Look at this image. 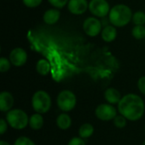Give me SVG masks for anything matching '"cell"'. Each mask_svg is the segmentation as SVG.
<instances>
[{
    "mask_svg": "<svg viewBox=\"0 0 145 145\" xmlns=\"http://www.w3.org/2000/svg\"><path fill=\"white\" fill-rule=\"evenodd\" d=\"M105 99L108 102V104L118 105L121 100L122 97L117 89L114 88H109L105 92Z\"/></svg>",
    "mask_w": 145,
    "mask_h": 145,
    "instance_id": "obj_12",
    "label": "cell"
},
{
    "mask_svg": "<svg viewBox=\"0 0 145 145\" xmlns=\"http://www.w3.org/2000/svg\"><path fill=\"white\" fill-rule=\"evenodd\" d=\"M143 145H145V140L144 141V143H143Z\"/></svg>",
    "mask_w": 145,
    "mask_h": 145,
    "instance_id": "obj_30",
    "label": "cell"
},
{
    "mask_svg": "<svg viewBox=\"0 0 145 145\" xmlns=\"http://www.w3.org/2000/svg\"><path fill=\"white\" fill-rule=\"evenodd\" d=\"M9 60L16 67L22 66L27 61V54L23 48H15L9 54Z\"/></svg>",
    "mask_w": 145,
    "mask_h": 145,
    "instance_id": "obj_9",
    "label": "cell"
},
{
    "mask_svg": "<svg viewBox=\"0 0 145 145\" xmlns=\"http://www.w3.org/2000/svg\"><path fill=\"white\" fill-rule=\"evenodd\" d=\"M14 145H36L35 143L29 138L27 137H20L18 138L15 141Z\"/></svg>",
    "mask_w": 145,
    "mask_h": 145,
    "instance_id": "obj_22",
    "label": "cell"
},
{
    "mask_svg": "<svg viewBox=\"0 0 145 145\" xmlns=\"http://www.w3.org/2000/svg\"><path fill=\"white\" fill-rule=\"evenodd\" d=\"M127 119L126 117H124L122 115L116 116V118L113 120L114 125L117 128H124L127 126Z\"/></svg>",
    "mask_w": 145,
    "mask_h": 145,
    "instance_id": "obj_21",
    "label": "cell"
},
{
    "mask_svg": "<svg viewBox=\"0 0 145 145\" xmlns=\"http://www.w3.org/2000/svg\"><path fill=\"white\" fill-rule=\"evenodd\" d=\"M60 18V12L57 8L48 9L43 14V21L48 25H54L59 21Z\"/></svg>",
    "mask_w": 145,
    "mask_h": 145,
    "instance_id": "obj_13",
    "label": "cell"
},
{
    "mask_svg": "<svg viewBox=\"0 0 145 145\" xmlns=\"http://www.w3.org/2000/svg\"><path fill=\"white\" fill-rule=\"evenodd\" d=\"M10 65H11L10 60L7 59L4 57H2L0 59V71L3 73L7 72L10 69Z\"/></svg>",
    "mask_w": 145,
    "mask_h": 145,
    "instance_id": "obj_23",
    "label": "cell"
},
{
    "mask_svg": "<svg viewBox=\"0 0 145 145\" xmlns=\"http://www.w3.org/2000/svg\"><path fill=\"white\" fill-rule=\"evenodd\" d=\"M52 105L50 95L43 90L37 91L31 98V106L33 110L39 114H45L49 111Z\"/></svg>",
    "mask_w": 145,
    "mask_h": 145,
    "instance_id": "obj_4",
    "label": "cell"
},
{
    "mask_svg": "<svg viewBox=\"0 0 145 145\" xmlns=\"http://www.w3.org/2000/svg\"><path fill=\"white\" fill-rule=\"evenodd\" d=\"M138 88L141 93L145 95V76H142L138 81Z\"/></svg>",
    "mask_w": 145,
    "mask_h": 145,
    "instance_id": "obj_27",
    "label": "cell"
},
{
    "mask_svg": "<svg viewBox=\"0 0 145 145\" xmlns=\"http://www.w3.org/2000/svg\"><path fill=\"white\" fill-rule=\"evenodd\" d=\"M144 129H145V127H144Z\"/></svg>",
    "mask_w": 145,
    "mask_h": 145,
    "instance_id": "obj_31",
    "label": "cell"
},
{
    "mask_svg": "<svg viewBox=\"0 0 145 145\" xmlns=\"http://www.w3.org/2000/svg\"><path fill=\"white\" fill-rule=\"evenodd\" d=\"M14 99L13 95L7 91H3L0 93V110L2 112H8L14 106Z\"/></svg>",
    "mask_w": 145,
    "mask_h": 145,
    "instance_id": "obj_11",
    "label": "cell"
},
{
    "mask_svg": "<svg viewBox=\"0 0 145 145\" xmlns=\"http://www.w3.org/2000/svg\"><path fill=\"white\" fill-rule=\"evenodd\" d=\"M72 123L71 116L66 113H62L58 116L56 119V125L61 130H67L71 127Z\"/></svg>",
    "mask_w": 145,
    "mask_h": 145,
    "instance_id": "obj_15",
    "label": "cell"
},
{
    "mask_svg": "<svg viewBox=\"0 0 145 145\" xmlns=\"http://www.w3.org/2000/svg\"><path fill=\"white\" fill-rule=\"evenodd\" d=\"M132 9L126 4H116L110 8L109 20L112 25L123 27L127 25L133 19Z\"/></svg>",
    "mask_w": 145,
    "mask_h": 145,
    "instance_id": "obj_2",
    "label": "cell"
},
{
    "mask_svg": "<svg viewBox=\"0 0 145 145\" xmlns=\"http://www.w3.org/2000/svg\"><path fill=\"white\" fill-rule=\"evenodd\" d=\"M132 20L136 25H144V24H145V14L143 11L134 13Z\"/></svg>",
    "mask_w": 145,
    "mask_h": 145,
    "instance_id": "obj_20",
    "label": "cell"
},
{
    "mask_svg": "<svg viewBox=\"0 0 145 145\" xmlns=\"http://www.w3.org/2000/svg\"><path fill=\"white\" fill-rule=\"evenodd\" d=\"M51 5H53L54 8H64L69 2V0H48Z\"/></svg>",
    "mask_w": 145,
    "mask_h": 145,
    "instance_id": "obj_24",
    "label": "cell"
},
{
    "mask_svg": "<svg viewBox=\"0 0 145 145\" xmlns=\"http://www.w3.org/2000/svg\"><path fill=\"white\" fill-rule=\"evenodd\" d=\"M133 37L138 40H141L145 37V26L144 25H135L132 31Z\"/></svg>",
    "mask_w": 145,
    "mask_h": 145,
    "instance_id": "obj_19",
    "label": "cell"
},
{
    "mask_svg": "<svg viewBox=\"0 0 145 145\" xmlns=\"http://www.w3.org/2000/svg\"><path fill=\"white\" fill-rule=\"evenodd\" d=\"M36 70L37 73L40 74L41 76H47L50 71V65L48 62V60L44 59H39L37 63Z\"/></svg>",
    "mask_w": 145,
    "mask_h": 145,
    "instance_id": "obj_18",
    "label": "cell"
},
{
    "mask_svg": "<svg viewBox=\"0 0 145 145\" xmlns=\"http://www.w3.org/2000/svg\"><path fill=\"white\" fill-rule=\"evenodd\" d=\"M88 8L90 12L97 17H105L110 14V4L106 0H91Z\"/></svg>",
    "mask_w": 145,
    "mask_h": 145,
    "instance_id": "obj_7",
    "label": "cell"
},
{
    "mask_svg": "<svg viewBox=\"0 0 145 145\" xmlns=\"http://www.w3.org/2000/svg\"><path fill=\"white\" fill-rule=\"evenodd\" d=\"M57 105L65 113L71 111L76 105V97L70 90H63L57 96Z\"/></svg>",
    "mask_w": 145,
    "mask_h": 145,
    "instance_id": "obj_5",
    "label": "cell"
},
{
    "mask_svg": "<svg viewBox=\"0 0 145 145\" xmlns=\"http://www.w3.org/2000/svg\"><path fill=\"white\" fill-rule=\"evenodd\" d=\"M22 2L28 8H36L41 4L42 0H22Z\"/></svg>",
    "mask_w": 145,
    "mask_h": 145,
    "instance_id": "obj_25",
    "label": "cell"
},
{
    "mask_svg": "<svg viewBox=\"0 0 145 145\" xmlns=\"http://www.w3.org/2000/svg\"><path fill=\"white\" fill-rule=\"evenodd\" d=\"M44 124V120L42 116V114L36 113L33 114L30 118H29V127L32 130H40Z\"/></svg>",
    "mask_w": 145,
    "mask_h": 145,
    "instance_id": "obj_16",
    "label": "cell"
},
{
    "mask_svg": "<svg viewBox=\"0 0 145 145\" xmlns=\"http://www.w3.org/2000/svg\"><path fill=\"white\" fill-rule=\"evenodd\" d=\"M6 121L12 128L16 130H22L29 125L27 114L20 109H12L7 112Z\"/></svg>",
    "mask_w": 145,
    "mask_h": 145,
    "instance_id": "obj_3",
    "label": "cell"
},
{
    "mask_svg": "<svg viewBox=\"0 0 145 145\" xmlns=\"http://www.w3.org/2000/svg\"><path fill=\"white\" fill-rule=\"evenodd\" d=\"M117 36V31L114 25H105L101 31V37L105 42H113Z\"/></svg>",
    "mask_w": 145,
    "mask_h": 145,
    "instance_id": "obj_14",
    "label": "cell"
},
{
    "mask_svg": "<svg viewBox=\"0 0 145 145\" xmlns=\"http://www.w3.org/2000/svg\"><path fill=\"white\" fill-rule=\"evenodd\" d=\"M0 145H10L8 142H6V141H3V140H2V141H0Z\"/></svg>",
    "mask_w": 145,
    "mask_h": 145,
    "instance_id": "obj_29",
    "label": "cell"
},
{
    "mask_svg": "<svg viewBox=\"0 0 145 145\" xmlns=\"http://www.w3.org/2000/svg\"><path fill=\"white\" fill-rule=\"evenodd\" d=\"M68 145H86V144H85L83 138H82L80 137H74L69 141Z\"/></svg>",
    "mask_w": 145,
    "mask_h": 145,
    "instance_id": "obj_26",
    "label": "cell"
},
{
    "mask_svg": "<svg viewBox=\"0 0 145 145\" xmlns=\"http://www.w3.org/2000/svg\"><path fill=\"white\" fill-rule=\"evenodd\" d=\"M8 122L6 120H4L3 118H2L0 120V134L1 135H3L6 132H7V129H8Z\"/></svg>",
    "mask_w": 145,
    "mask_h": 145,
    "instance_id": "obj_28",
    "label": "cell"
},
{
    "mask_svg": "<svg viewBox=\"0 0 145 145\" xmlns=\"http://www.w3.org/2000/svg\"><path fill=\"white\" fill-rule=\"evenodd\" d=\"M94 132V127L90 123H84L82 124L78 130L79 137L82 138H90Z\"/></svg>",
    "mask_w": 145,
    "mask_h": 145,
    "instance_id": "obj_17",
    "label": "cell"
},
{
    "mask_svg": "<svg viewBox=\"0 0 145 145\" xmlns=\"http://www.w3.org/2000/svg\"><path fill=\"white\" fill-rule=\"evenodd\" d=\"M95 116L99 120L109 121L114 120L117 116L116 109L110 104H101L95 110Z\"/></svg>",
    "mask_w": 145,
    "mask_h": 145,
    "instance_id": "obj_6",
    "label": "cell"
},
{
    "mask_svg": "<svg viewBox=\"0 0 145 145\" xmlns=\"http://www.w3.org/2000/svg\"><path fill=\"white\" fill-rule=\"evenodd\" d=\"M117 105L120 114L131 121L140 120L144 114V102L140 96L135 93L123 96Z\"/></svg>",
    "mask_w": 145,
    "mask_h": 145,
    "instance_id": "obj_1",
    "label": "cell"
},
{
    "mask_svg": "<svg viewBox=\"0 0 145 145\" xmlns=\"http://www.w3.org/2000/svg\"><path fill=\"white\" fill-rule=\"evenodd\" d=\"M83 30L89 37H96L102 31V23L95 17H88L83 22Z\"/></svg>",
    "mask_w": 145,
    "mask_h": 145,
    "instance_id": "obj_8",
    "label": "cell"
},
{
    "mask_svg": "<svg viewBox=\"0 0 145 145\" xmlns=\"http://www.w3.org/2000/svg\"><path fill=\"white\" fill-rule=\"evenodd\" d=\"M87 0H69L68 9L73 14H82L88 8Z\"/></svg>",
    "mask_w": 145,
    "mask_h": 145,
    "instance_id": "obj_10",
    "label": "cell"
}]
</instances>
